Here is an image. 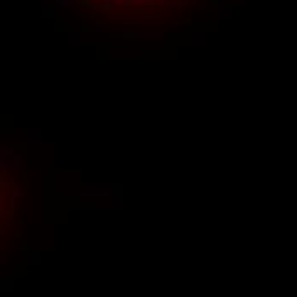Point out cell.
I'll use <instances>...</instances> for the list:
<instances>
[{"label":"cell","instance_id":"6da1fadb","mask_svg":"<svg viewBox=\"0 0 297 297\" xmlns=\"http://www.w3.org/2000/svg\"><path fill=\"white\" fill-rule=\"evenodd\" d=\"M109 7H111V2H109V4H101V7H99V10H103L104 14H108V10H109Z\"/></svg>","mask_w":297,"mask_h":297},{"label":"cell","instance_id":"7a4b0ae2","mask_svg":"<svg viewBox=\"0 0 297 297\" xmlns=\"http://www.w3.org/2000/svg\"><path fill=\"white\" fill-rule=\"evenodd\" d=\"M162 4H164L166 7H167V5H171V4H172V0H164V2H162Z\"/></svg>","mask_w":297,"mask_h":297},{"label":"cell","instance_id":"3957f363","mask_svg":"<svg viewBox=\"0 0 297 297\" xmlns=\"http://www.w3.org/2000/svg\"><path fill=\"white\" fill-rule=\"evenodd\" d=\"M128 2H130V0H128Z\"/></svg>","mask_w":297,"mask_h":297}]
</instances>
